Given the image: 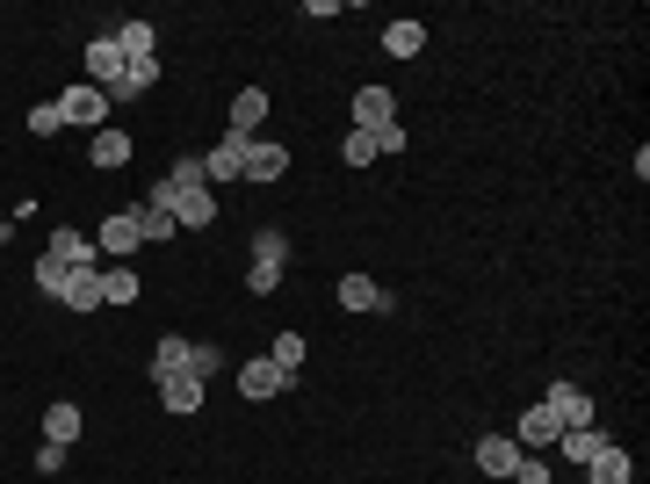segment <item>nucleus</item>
<instances>
[{
    "label": "nucleus",
    "mask_w": 650,
    "mask_h": 484,
    "mask_svg": "<svg viewBox=\"0 0 650 484\" xmlns=\"http://www.w3.org/2000/svg\"><path fill=\"white\" fill-rule=\"evenodd\" d=\"M557 449H564V463H579V470H585L599 449H615V441H607L599 427H564V434H557Z\"/></svg>",
    "instance_id": "obj_16"
},
{
    "label": "nucleus",
    "mask_w": 650,
    "mask_h": 484,
    "mask_svg": "<svg viewBox=\"0 0 650 484\" xmlns=\"http://www.w3.org/2000/svg\"><path fill=\"white\" fill-rule=\"evenodd\" d=\"M383 52L391 58H419L427 52V22H383Z\"/></svg>",
    "instance_id": "obj_19"
},
{
    "label": "nucleus",
    "mask_w": 650,
    "mask_h": 484,
    "mask_svg": "<svg viewBox=\"0 0 650 484\" xmlns=\"http://www.w3.org/2000/svg\"><path fill=\"white\" fill-rule=\"evenodd\" d=\"M260 123H268V87H239L232 94V138H254Z\"/></svg>",
    "instance_id": "obj_13"
},
{
    "label": "nucleus",
    "mask_w": 650,
    "mask_h": 484,
    "mask_svg": "<svg viewBox=\"0 0 650 484\" xmlns=\"http://www.w3.org/2000/svg\"><path fill=\"white\" fill-rule=\"evenodd\" d=\"M58 304H66V312H102V268H72Z\"/></svg>",
    "instance_id": "obj_12"
},
{
    "label": "nucleus",
    "mask_w": 650,
    "mask_h": 484,
    "mask_svg": "<svg viewBox=\"0 0 650 484\" xmlns=\"http://www.w3.org/2000/svg\"><path fill=\"white\" fill-rule=\"evenodd\" d=\"M557 434H564V419L549 413V405H528V413H520V455H535V449H557Z\"/></svg>",
    "instance_id": "obj_10"
},
{
    "label": "nucleus",
    "mask_w": 650,
    "mask_h": 484,
    "mask_svg": "<svg viewBox=\"0 0 650 484\" xmlns=\"http://www.w3.org/2000/svg\"><path fill=\"white\" fill-rule=\"evenodd\" d=\"M290 369H274L268 354H254V362H239V398H254V405H268V398H282L290 391Z\"/></svg>",
    "instance_id": "obj_3"
},
{
    "label": "nucleus",
    "mask_w": 650,
    "mask_h": 484,
    "mask_svg": "<svg viewBox=\"0 0 650 484\" xmlns=\"http://www.w3.org/2000/svg\"><path fill=\"white\" fill-rule=\"evenodd\" d=\"M585 477H593V484H629V455H621V449H599L593 463H585Z\"/></svg>",
    "instance_id": "obj_25"
},
{
    "label": "nucleus",
    "mask_w": 650,
    "mask_h": 484,
    "mask_svg": "<svg viewBox=\"0 0 650 484\" xmlns=\"http://www.w3.org/2000/svg\"><path fill=\"white\" fill-rule=\"evenodd\" d=\"M159 405H167L173 419L203 413V383H195V376H173V383H159Z\"/></svg>",
    "instance_id": "obj_20"
},
{
    "label": "nucleus",
    "mask_w": 650,
    "mask_h": 484,
    "mask_svg": "<svg viewBox=\"0 0 650 484\" xmlns=\"http://www.w3.org/2000/svg\"><path fill=\"white\" fill-rule=\"evenodd\" d=\"M268 362H274V369H290V376H296V362H304V333H282V340L268 347Z\"/></svg>",
    "instance_id": "obj_29"
},
{
    "label": "nucleus",
    "mask_w": 650,
    "mask_h": 484,
    "mask_svg": "<svg viewBox=\"0 0 650 484\" xmlns=\"http://www.w3.org/2000/svg\"><path fill=\"white\" fill-rule=\"evenodd\" d=\"M87 159H94V167H123V159H131V138H123V131H94V145H87Z\"/></svg>",
    "instance_id": "obj_23"
},
{
    "label": "nucleus",
    "mask_w": 650,
    "mask_h": 484,
    "mask_svg": "<svg viewBox=\"0 0 650 484\" xmlns=\"http://www.w3.org/2000/svg\"><path fill=\"white\" fill-rule=\"evenodd\" d=\"M340 159H347V167H369V159H377V138H369V131H347V138H340Z\"/></svg>",
    "instance_id": "obj_30"
},
{
    "label": "nucleus",
    "mask_w": 650,
    "mask_h": 484,
    "mask_svg": "<svg viewBox=\"0 0 650 484\" xmlns=\"http://www.w3.org/2000/svg\"><path fill=\"white\" fill-rule=\"evenodd\" d=\"M145 246V203H123L102 217V232H94V254H137Z\"/></svg>",
    "instance_id": "obj_1"
},
{
    "label": "nucleus",
    "mask_w": 650,
    "mask_h": 484,
    "mask_svg": "<svg viewBox=\"0 0 650 484\" xmlns=\"http://www.w3.org/2000/svg\"><path fill=\"white\" fill-rule=\"evenodd\" d=\"M116 52L131 58V66L137 58H159V30L153 22H116Z\"/></svg>",
    "instance_id": "obj_18"
},
{
    "label": "nucleus",
    "mask_w": 650,
    "mask_h": 484,
    "mask_svg": "<svg viewBox=\"0 0 650 484\" xmlns=\"http://www.w3.org/2000/svg\"><path fill=\"white\" fill-rule=\"evenodd\" d=\"M470 463H478L484 477L506 484V477H514V463H520V441H514V434H484L478 449H470Z\"/></svg>",
    "instance_id": "obj_7"
},
{
    "label": "nucleus",
    "mask_w": 650,
    "mask_h": 484,
    "mask_svg": "<svg viewBox=\"0 0 650 484\" xmlns=\"http://www.w3.org/2000/svg\"><path fill=\"white\" fill-rule=\"evenodd\" d=\"M44 254H58V260H66V268H94V260H102V254H94V239H87V232H52V246H44Z\"/></svg>",
    "instance_id": "obj_21"
},
{
    "label": "nucleus",
    "mask_w": 650,
    "mask_h": 484,
    "mask_svg": "<svg viewBox=\"0 0 650 484\" xmlns=\"http://www.w3.org/2000/svg\"><path fill=\"white\" fill-rule=\"evenodd\" d=\"M58 470H66V449H52V441H44V449H36V477H58Z\"/></svg>",
    "instance_id": "obj_35"
},
{
    "label": "nucleus",
    "mask_w": 650,
    "mask_h": 484,
    "mask_svg": "<svg viewBox=\"0 0 650 484\" xmlns=\"http://www.w3.org/2000/svg\"><path fill=\"white\" fill-rule=\"evenodd\" d=\"M123 72H131V58L116 52V36H94V44H87V87H102V94H109Z\"/></svg>",
    "instance_id": "obj_8"
},
{
    "label": "nucleus",
    "mask_w": 650,
    "mask_h": 484,
    "mask_svg": "<svg viewBox=\"0 0 650 484\" xmlns=\"http://www.w3.org/2000/svg\"><path fill=\"white\" fill-rule=\"evenodd\" d=\"M102 116H109V94H102V87L72 80L66 94H58V123H87V131H102Z\"/></svg>",
    "instance_id": "obj_4"
},
{
    "label": "nucleus",
    "mask_w": 650,
    "mask_h": 484,
    "mask_svg": "<svg viewBox=\"0 0 650 484\" xmlns=\"http://www.w3.org/2000/svg\"><path fill=\"white\" fill-rule=\"evenodd\" d=\"M153 80H159V58H137V66L123 72L116 87H109V94H116V102H137V94H145V87H153Z\"/></svg>",
    "instance_id": "obj_24"
},
{
    "label": "nucleus",
    "mask_w": 650,
    "mask_h": 484,
    "mask_svg": "<svg viewBox=\"0 0 650 484\" xmlns=\"http://www.w3.org/2000/svg\"><path fill=\"white\" fill-rule=\"evenodd\" d=\"M30 275H36V290H44V296H58V290H66V275H72V268H66L58 254H36V268H30Z\"/></svg>",
    "instance_id": "obj_26"
},
{
    "label": "nucleus",
    "mask_w": 650,
    "mask_h": 484,
    "mask_svg": "<svg viewBox=\"0 0 650 484\" xmlns=\"http://www.w3.org/2000/svg\"><path fill=\"white\" fill-rule=\"evenodd\" d=\"M167 181H173V189H210V181H203V159H195V153H181V159H173V167H167Z\"/></svg>",
    "instance_id": "obj_28"
},
{
    "label": "nucleus",
    "mask_w": 650,
    "mask_h": 484,
    "mask_svg": "<svg viewBox=\"0 0 650 484\" xmlns=\"http://www.w3.org/2000/svg\"><path fill=\"white\" fill-rule=\"evenodd\" d=\"M290 173V145H274V138H246V167H239V181H282Z\"/></svg>",
    "instance_id": "obj_5"
},
{
    "label": "nucleus",
    "mask_w": 650,
    "mask_h": 484,
    "mask_svg": "<svg viewBox=\"0 0 650 484\" xmlns=\"http://www.w3.org/2000/svg\"><path fill=\"white\" fill-rule=\"evenodd\" d=\"M383 123H397L391 87H355V123L347 131H383Z\"/></svg>",
    "instance_id": "obj_9"
},
{
    "label": "nucleus",
    "mask_w": 650,
    "mask_h": 484,
    "mask_svg": "<svg viewBox=\"0 0 650 484\" xmlns=\"http://www.w3.org/2000/svg\"><path fill=\"white\" fill-rule=\"evenodd\" d=\"M377 138V153H405V123H383V131H369Z\"/></svg>",
    "instance_id": "obj_34"
},
{
    "label": "nucleus",
    "mask_w": 650,
    "mask_h": 484,
    "mask_svg": "<svg viewBox=\"0 0 650 484\" xmlns=\"http://www.w3.org/2000/svg\"><path fill=\"white\" fill-rule=\"evenodd\" d=\"M189 354H195V340H181V333H167V340L153 347V383H173V376H189Z\"/></svg>",
    "instance_id": "obj_15"
},
{
    "label": "nucleus",
    "mask_w": 650,
    "mask_h": 484,
    "mask_svg": "<svg viewBox=\"0 0 650 484\" xmlns=\"http://www.w3.org/2000/svg\"><path fill=\"white\" fill-rule=\"evenodd\" d=\"M542 405L564 419V427H593V398H585L579 383H549V398H542Z\"/></svg>",
    "instance_id": "obj_14"
},
{
    "label": "nucleus",
    "mask_w": 650,
    "mask_h": 484,
    "mask_svg": "<svg viewBox=\"0 0 650 484\" xmlns=\"http://www.w3.org/2000/svg\"><path fill=\"white\" fill-rule=\"evenodd\" d=\"M506 484H549V463H542V455H520V463H514V477H506Z\"/></svg>",
    "instance_id": "obj_32"
},
{
    "label": "nucleus",
    "mask_w": 650,
    "mask_h": 484,
    "mask_svg": "<svg viewBox=\"0 0 650 484\" xmlns=\"http://www.w3.org/2000/svg\"><path fill=\"white\" fill-rule=\"evenodd\" d=\"M173 232H181V225H173L167 210H145V246H167Z\"/></svg>",
    "instance_id": "obj_31"
},
{
    "label": "nucleus",
    "mask_w": 650,
    "mask_h": 484,
    "mask_svg": "<svg viewBox=\"0 0 650 484\" xmlns=\"http://www.w3.org/2000/svg\"><path fill=\"white\" fill-rule=\"evenodd\" d=\"M340 312H397V296L391 290H383V282L377 275H340Z\"/></svg>",
    "instance_id": "obj_6"
},
{
    "label": "nucleus",
    "mask_w": 650,
    "mask_h": 484,
    "mask_svg": "<svg viewBox=\"0 0 650 484\" xmlns=\"http://www.w3.org/2000/svg\"><path fill=\"white\" fill-rule=\"evenodd\" d=\"M30 131H36V138H52V131H58V102H36L30 109Z\"/></svg>",
    "instance_id": "obj_33"
},
{
    "label": "nucleus",
    "mask_w": 650,
    "mask_h": 484,
    "mask_svg": "<svg viewBox=\"0 0 650 484\" xmlns=\"http://www.w3.org/2000/svg\"><path fill=\"white\" fill-rule=\"evenodd\" d=\"M282 260H290V239H282V232H254V268H246V290L254 296H268L274 282H282Z\"/></svg>",
    "instance_id": "obj_2"
},
{
    "label": "nucleus",
    "mask_w": 650,
    "mask_h": 484,
    "mask_svg": "<svg viewBox=\"0 0 650 484\" xmlns=\"http://www.w3.org/2000/svg\"><path fill=\"white\" fill-rule=\"evenodd\" d=\"M137 290H145V282H137V268H102V304H137Z\"/></svg>",
    "instance_id": "obj_22"
},
{
    "label": "nucleus",
    "mask_w": 650,
    "mask_h": 484,
    "mask_svg": "<svg viewBox=\"0 0 650 484\" xmlns=\"http://www.w3.org/2000/svg\"><path fill=\"white\" fill-rule=\"evenodd\" d=\"M217 369H224V347L195 340V354H189V376H195V383H210V376H217Z\"/></svg>",
    "instance_id": "obj_27"
},
{
    "label": "nucleus",
    "mask_w": 650,
    "mask_h": 484,
    "mask_svg": "<svg viewBox=\"0 0 650 484\" xmlns=\"http://www.w3.org/2000/svg\"><path fill=\"white\" fill-rule=\"evenodd\" d=\"M80 427H87V419H80V405H72V398H58L52 413H44V441H52V449H72Z\"/></svg>",
    "instance_id": "obj_17"
},
{
    "label": "nucleus",
    "mask_w": 650,
    "mask_h": 484,
    "mask_svg": "<svg viewBox=\"0 0 650 484\" xmlns=\"http://www.w3.org/2000/svg\"><path fill=\"white\" fill-rule=\"evenodd\" d=\"M239 167H246V138L224 131V138L203 153V181H210V189H217V181H239Z\"/></svg>",
    "instance_id": "obj_11"
}]
</instances>
